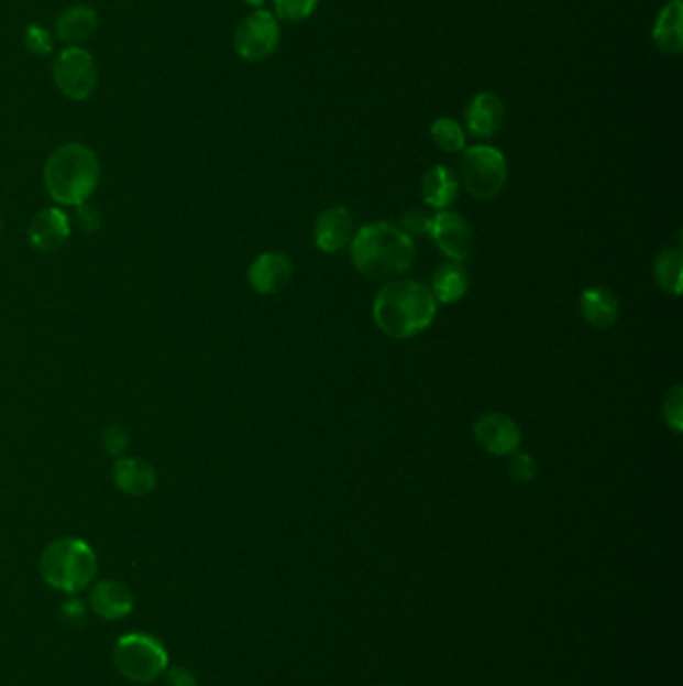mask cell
<instances>
[{
    "mask_svg": "<svg viewBox=\"0 0 683 686\" xmlns=\"http://www.w3.org/2000/svg\"><path fill=\"white\" fill-rule=\"evenodd\" d=\"M467 290H470V275L460 261L443 263L433 273L431 293L438 304H458L465 297Z\"/></svg>",
    "mask_w": 683,
    "mask_h": 686,
    "instance_id": "cell-20",
    "label": "cell"
},
{
    "mask_svg": "<svg viewBox=\"0 0 683 686\" xmlns=\"http://www.w3.org/2000/svg\"><path fill=\"white\" fill-rule=\"evenodd\" d=\"M536 461L533 458L526 454V451H516L511 454V460H509V473L511 478L516 480L517 484H529L533 478H536Z\"/></svg>",
    "mask_w": 683,
    "mask_h": 686,
    "instance_id": "cell-27",
    "label": "cell"
},
{
    "mask_svg": "<svg viewBox=\"0 0 683 686\" xmlns=\"http://www.w3.org/2000/svg\"><path fill=\"white\" fill-rule=\"evenodd\" d=\"M580 312L585 324L595 329H609L619 319V302L616 293L602 285L583 290L580 297Z\"/></svg>",
    "mask_w": 683,
    "mask_h": 686,
    "instance_id": "cell-18",
    "label": "cell"
},
{
    "mask_svg": "<svg viewBox=\"0 0 683 686\" xmlns=\"http://www.w3.org/2000/svg\"><path fill=\"white\" fill-rule=\"evenodd\" d=\"M353 217L349 214L348 207H327L323 214L315 221V246L323 253H337L341 249L348 248L353 239Z\"/></svg>",
    "mask_w": 683,
    "mask_h": 686,
    "instance_id": "cell-11",
    "label": "cell"
},
{
    "mask_svg": "<svg viewBox=\"0 0 683 686\" xmlns=\"http://www.w3.org/2000/svg\"><path fill=\"white\" fill-rule=\"evenodd\" d=\"M63 612H65V617H67L68 620L77 622V620L85 617V607H82V602H79V600H70V602H67V605L63 607Z\"/></svg>",
    "mask_w": 683,
    "mask_h": 686,
    "instance_id": "cell-32",
    "label": "cell"
},
{
    "mask_svg": "<svg viewBox=\"0 0 683 686\" xmlns=\"http://www.w3.org/2000/svg\"><path fill=\"white\" fill-rule=\"evenodd\" d=\"M112 661L124 678L133 683H153L167 671L168 654L157 639L133 632L124 634L114 644Z\"/></svg>",
    "mask_w": 683,
    "mask_h": 686,
    "instance_id": "cell-5",
    "label": "cell"
},
{
    "mask_svg": "<svg viewBox=\"0 0 683 686\" xmlns=\"http://www.w3.org/2000/svg\"><path fill=\"white\" fill-rule=\"evenodd\" d=\"M280 31L277 19L269 11H255L245 17L236 26L235 45L236 55L249 61L258 63L271 57L279 46Z\"/></svg>",
    "mask_w": 683,
    "mask_h": 686,
    "instance_id": "cell-8",
    "label": "cell"
},
{
    "mask_svg": "<svg viewBox=\"0 0 683 686\" xmlns=\"http://www.w3.org/2000/svg\"><path fill=\"white\" fill-rule=\"evenodd\" d=\"M429 237L433 239L436 248L451 259V261H465L473 251V231L465 217L455 211H439L431 217Z\"/></svg>",
    "mask_w": 683,
    "mask_h": 686,
    "instance_id": "cell-9",
    "label": "cell"
},
{
    "mask_svg": "<svg viewBox=\"0 0 683 686\" xmlns=\"http://www.w3.org/2000/svg\"><path fill=\"white\" fill-rule=\"evenodd\" d=\"M436 315L438 302L431 290L411 280L385 283L373 302V322L389 338H415L433 324Z\"/></svg>",
    "mask_w": 683,
    "mask_h": 686,
    "instance_id": "cell-2",
    "label": "cell"
},
{
    "mask_svg": "<svg viewBox=\"0 0 683 686\" xmlns=\"http://www.w3.org/2000/svg\"><path fill=\"white\" fill-rule=\"evenodd\" d=\"M249 7H263L267 0H243Z\"/></svg>",
    "mask_w": 683,
    "mask_h": 686,
    "instance_id": "cell-33",
    "label": "cell"
},
{
    "mask_svg": "<svg viewBox=\"0 0 683 686\" xmlns=\"http://www.w3.org/2000/svg\"><path fill=\"white\" fill-rule=\"evenodd\" d=\"M293 277L291 259L277 251L258 255L249 268V283L261 295H273L285 290Z\"/></svg>",
    "mask_w": 683,
    "mask_h": 686,
    "instance_id": "cell-12",
    "label": "cell"
},
{
    "mask_svg": "<svg viewBox=\"0 0 683 686\" xmlns=\"http://www.w3.org/2000/svg\"><path fill=\"white\" fill-rule=\"evenodd\" d=\"M458 193H460V183L448 167L436 165V167L423 173L421 197L429 207L443 211V209H448L449 205L455 203Z\"/></svg>",
    "mask_w": 683,
    "mask_h": 686,
    "instance_id": "cell-21",
    "label": "cell"
},
{
    "mask_svg": "<svg viewBox=\"0 0 683 686\" xmlns=\"http://www.w3.org/2000/svg\"><path fill=\"white\" fill-rule=\"evenodd\" d=\"M99 570L97 554L80 538H58L41 554V576L46 585L75 595L95 580Z\"/></svg>",
    "mask_w": 683,
    "mask_h": 686,
    "instance_id": "cell-4",
    "label": "cell"
},
{
    "mask_svg": "<svg viewBox=\"0 0 683 686\" xmlns=\"http://www.w3.org/2000/svg\"><path fill=\"white\" fill-rule=\"evenodd\" d=\"M99 29L97 11L89 4H75L60 12L55 23L58 41L68 46H80L95 36Z\"/></svg>",
    "mask_w": 683,
    "mask_h": 686,
    "instance_id": "cell-15",
    "label": "cell"
},
{
    "mask_svg": "<svg viewBox=\"0 0 683 686\" xmlns=\"http://www.w3.org/2000/svg\"><path fill=\"white\" fill-rule=\"evenodd\" d=\"M53 80L70 101H87L99 85L97 61L82 46H67L53 61Z\"/></svg>",
    "mask_w": 683,
    "mask_h": 686,
    "instance_id": "cell-7",
    "label": "cell"
},
{
    "mask_svg": "<svg viewBox=\"0 0 683 686\" xmlns=\"http://www.w3.org/2000/svg\"><path fill=\"white\" fill-rule=\"evenodd\" d=\"M133 592L119 580H101L92 586L90 608L104 620L124 619L133 612Z\"/></svg>",
    "mask_w": 683,
    "mask_h": 686,
    "instance_id": "cell-16",
    "label": "cell"
},
{
    "mask_svg": "<svg viewBox=\"0 0 683 686\" xmlns=\"http://www.w3.org/2000/svg\"><path fill=\"white\" fill-rule=\"evenodd\" d=\"M431 139L433 143L445 153H460L465 149V133L455 119H438L431 124Z\"/></svg>",
    "mask_w": 683,
    "mask_h": 686,
    "instance_id": "cell-23",
    "label": "cell"
},
{
    "mask_svg": "<svg viewBox=\"0 0 683 686\" xmlns=\"http://www.w3.org/2000/svg\"><path fill=\"white\" fill-rule=\"evenodd\" d=\"M475 442L493 456H511L519 450L521 429L505 414H485L473 426Z\"/></svg>",
    "mask_w": 683,
    "mask_h": 686,
    "instance_id": "cell-10",
    "label": "cell"
},
{
    "mask_svg": "<svg viewBox=\"0 0 683 686\" xmlns=\"http://www.w3.org/2000/svg\"><path fill=\"white\" fill-rule=\"evenodd\" d=\"M663 420L668 424V428L673 434H682L683 432V388L682 385H673L672 390L663 400Z\"/></svg>",
    "mask_w": 683,
    "mask_h": 686,
    "instance_id": "cell-26",
    "label": "cell"
},
{
    "mask_svg": "<svg viewBox=\"0 0 683 686\" xmlns=\"http://www.w3.org/2000/svg\"><path fill=\"white\" fill-rule=\"evenodd\" d=\"M101 181L99 155L82 143L56 146L45 163V187L58 205H85Z\"/></svg>",
    "mask_w": 683,
    "mask_h": 686,
    "instance_id": "cell-3",
    "label": "cell"
},
{
    "mask_svg": "<svg viewBox=\"0 0 683 686\" xmlns=\"http://www.w3.org/2000/svg\"><path fill=\"white\" fill-rule=\"evenodd\" d=\"M275 12L285 23H301L307 21L315 11L319 0H273Z\"/></svg>",
    "mask_w": 683,
    "mask_h": 686,
    "instance_id": "cell-24",
    "label": "cell"
},
{
    "mask_svg": "<svg viewBox=\"0 0 683 686\" xmlns=\"http://www.w3.org/2000/svg\"><path fill=\"white\" fill-rule=\"evenodd\" d=\"M0 233H2V217H0Z\"/></svg>",
    "mask_w": 683,
    "mask_h": 686,
    "instance_id": "cell-34",
    "label": "cell"
},
{
    "mask_svg": "<svg viewBox=\"0 0 683 686\" xmlns=\"http://www.w3.org/2000/svg\"><path fill=\"white\" fill-rule=\"evenodd\" d=\"M70 237V219L65 211L56 207H46L43 211L34 215L29 226V241L36 251L51 253Z\"/></svg>",
    "mask_w": 683,
    "mask_h": 686,
    "instance_id": "cell-13",
    "label": "cell"
},
{
    "mask_svg": "<svg viewBox=\"0 0 683 686\" xmlns=\"http://www.w3.org/2000/svg\"><path fill=\"white\" fill-rule=\"evenodd\" d=\"M683 255L680 249H663L653 263L656 282L663 292L680 295L682 293Z\"/></svg>",
    "mask_w": 683,
    "mask_h": 686,
    "instance_id": "cell-22",
    "label": "cell"
},
{
    "mask_svg": "<svg viewBox=\"0 0 683 686\" xmlns=\"http://www.w3.org/2000/svg\"><path fill=\"white\" fill-rule=\"evenodd\" d=\"M112 480L117 488L131 496H148L157 488V472L145 460L119 458L112 468Z\"/></svg>",
    "mask_w": 683,
    "mask_h": 686,
    "instance_id": "cell-17",
    "label": "cell"
},
{
    "mask_svg": "<svg viewBox=\"0 0 683 686\" xmlns=\"http://www.w3.org/2000/svg\"><path fill=\"white\" fill-rule=\"evenodd\" d=\"M349 246L355 270L371 282H395L414 265V239L387 221L361 227Z\"/></svg>",
    "mask_w": 683,
    "mask_h": 686,
    "instance_id": "cell-1",
    "label": "cell"
},
{
    "mask_svg": "<svg viewBox=\"0 0 683 686\" xmlns=\"http://www.w3.org/2000/svg\"><path fill=\"white\" fill-rule=\"evenodd\" d=\"M165 685L167 686H199L197 678L192 676L191 671L187 668H173L168 671L167 678H165Z\"/></svg>",
    "mask_w": 683,
    "mask_h": 686,
    "instance_id": "cell-31",
    "label": "cell"
},
{
    "mask_svg": "<svg viewBox=\"0 0 683 686\" xmlns=\"http://www.w3.org/2000/svg\"><path fill=\"white\" fill-rule=\"evenodd\" d=\"M429 227H431V217L421 211V209H409L405 211L401 221H399V229L411 237L429 236Z\"/></svg>",
    "mask_w": 683,
    "mask_h": 686,
    "instance_id": "cell-28",
    "label": "cell"
},
{
    "mask_svg": "<svg viewBox=\"0 0 683 686\" xmlns=\"http://www.w3.org/2000/svg\"><path fill=\"white\" fill-rule=\"evenodd\" d=\"M24 46L34 57H48L55 48L53 34L41 24H29L24 31Z\"/></svg>",
    "mask_w": 683,
    "mask_h": 686,
    "instance_id": "cell-25",
    "label": "cell"
},
{
    "mask_svg": "<svg viewBox=\"0 0 683 686\" xmlns=\"http://www.w3.org/2000/svg\"><path fill=\"white\" fill-rule=\"evenodd\" d=\"M102 446L111 456L123 458L124 451L129 450V434L123 426L111 424L102 429Z\"/></svg>",
    "mask_w": 683,
    "mask_h": 686,
    "instance_id": "cell-29",
    "label": "cell"
},
{
    "mask_svg": "<svg viewBox=\"0 0 683 686\" xmlns=\"http://www.w3.org/2000/svg\"><path fill=\"white\" fill-rule=\"evenodd\" d=\"M683 7L682 0H672L661 9L653 24V45L663 55H682L683 51Z\"/></svg>",
    "mask_w": 683,
    "mask_h": 686,
    "instance_id": "cell-19",
    "label": "cell"
},
{
    "mask_svg": "<svg viewBox=\"0 0 683 686\" xmlns=\"http://www.w3.org/2000/svg\"><path fill=\"white\" fill-rule=\"evenodd\" d=\"M505 121L504 101L495 92H480L467 107L465 123L473 137L492 139L502 131Z\"/></svg>",
    "mask_w": 683,
    "mask_h": 686,
    "instance_id": "cell-14",
    "label": "cell"
},
{
    "mask_svg": "<svg viewBox=\"0 0 683 686\" xmlns=\"http://www.w3.org/2000/svg\"><path fill=\"white\" fill-rule=\"evenodd\" d=\"M77 221L87 233H95L101 227V214L90 205H79L77 207Z\"/></svg>",
    "mask_w": 683,
    "mask_h": 686,
    "instance_id": "cell-30",
    "label": "cell"
},
{
    "mask_svg": "<svg viewBox=\"0 0 683 686\" xmlns=\"http://www.w3.org/2000/svg\"><path fill=\"white\" fill-rule=\"evenodd\" d=\"M507 173L504 153L495 146H471L461 159V183L480 202H492L504 192Z\"/></svg>",
    "mask_w": 683,
    "mask_h": 686,
    "instance_id": "cell-6",
    "label": "cell"
}]
</instances>
